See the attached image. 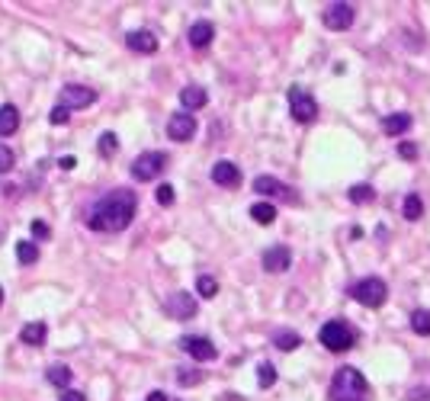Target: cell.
<instances>
[{
    "label": "cell",
    "instance_id": "cell-1",
    "mask_svg": "<svg viewBox=\"0 0 430 401\" xmlns=\"http://www.w3.org/2000/svg\"><path fill=\"white\" fill-rule=\"evenodd\" d=\"M138 199L132 189H109L106 196H100L87 212V228L100 231V235H116V231H126L135 219Z\"/></svg>",
    "mask_w": 430,
    "mask_h": 401
},
{
    "label": "cell",
    "instance_id": "cell-2",
    "mask_svg": "<svg viewBox=\"0 0 430 401\" xmlns=\"http://www.w3.org/2000/svg\"><path fill=\"white\" fill-rule=\"evenodd\" d=\"M328 398L331 401H370V382L363 379V372L356 366H340L331 379Z\"/></svg>",
    "mask_w": 430,
    "mask_h": 401
},
{
    "label": "cell",
    "instance_id": "cell-3",
    "mask_svg": "<svg viewBox=\"0 0 430 401\" xmlns=\"http://www.w3.org/2000/svg\"><path fill=\"white\" fill-rule=\"evenodd\" d=\"M318 344L325 350H331V353H344V350H350L356 344V331L347 325V321H328V325H321V331H318Z\"/></svg>",
    "mask_w": 430,
    "mask_h": 401
},
{
    "label": "cell",
    "instance_id": "cell-4",
    "mask_svg": "<svg viewBox=\"0 0 430 401\" xmlns=\"http://www.w3.org/2000/svg\"><path fill=\"white\" fill-rule=\"evenodd\" d=\"M350 295H354V302H360L363 308H382L385 299H389V286L379 276H366V280L350 286Z\"/></svg>",
    "mask_w": 430,
    "mask_h": 401
},
{
    "label": "cell",
    "instance_id": "cell-5",
    "mask_svg": "<svg viewBox=\"0 0 430 401\" xmlns=\"http://www.w3.org/2000/svg\"><path fill=\"white\" fill-rule=\"evenodd\" d=\"M289 113H293V119L299 122V125H309V122L318 119V103L315 97H311L305 87H289Z\"/></svg>",
    "mask_w": 430,
    "mask_h": 401
},
{
    "label": "cell",
    "instance_id": "cell-6",
    "mask_svg": "<svg viewBox=\"0 0 430 401\" xmlns=\"http://www.w3.org/2000/svg\"><path fill=\"white\" fill-rule=\"evenodd\" d=\"M164 167H167V154L164 151H145V154H138V158L132 161V177H135L138 183L158 180V177L164 174Z\"/></svg>",
    "mask_w": 430,
    "mask_h": 401
},
{
    "label": "cell",
    "instance_id": "cell-7",
    "mask_svg": "<svg viewBox=\"0 0 430 401\" xmlns=\"http://www.w3.org/2000/svg\"><path fill=\"white\" fill-rule=\"evenodd\" d=\"M354 20H356V7L354 4H328L325 7V13H321V23L328 26V29H334V32H344V29H350L354 26Z\"/></svg>",
    "mask_w": 430,
    "mask_h": 401
},
{
    "label": "cell",
    "instance_id": "cell-8",
    "mask_svg": "<svg viewBox=\"0 0 430 401\" xmlns=\"http://www.w3.org/2000/svg\"><path fill=\"white\" fill-rule=\"evenodd\" d=\"M180 347L187 350L193 360H199V363H212V360L219 356V347H215L209 337H203V334H187V337H180Z\"/></svg>",
    "mask_w": 430,
    "mask_h": 401
},
{
    "label": "cell",
    "instance_id": "cell-9",
    "mask_svg": "<svg viewBox=\"0 0 430 401\" xmlns=\"http://www.w3.org/2000/svg\"><path fill=\"white\" fill-rule=\"evenodd\" d=\"M97 103V90L93 87H83V83H68L65 90H61V107H68L71 113L74 109H87Z\"/></svg>",
    "mask_w": 430,
    "mask_h": 401
},
{
    "label": "cell",
    "instance_id": "cell-10",
    "mask_svg": "<svg viewBox=\"0 0 430 401\" xmlns=\"http://www.w3.org/2000/svg\"><path fill=\"white\" fill-rule=\"evenodd\" d=\"M196 295L183 292V289H177V292H170V299H167V311L174 315L177 321H189L193 315H196Z\"/></svg>",
    "mask_w": 430,
    "mask_h": 401
},
{
    "label": "cell",
    "instance_id": "cell-11",
    "mask_svg": "<svg viewBox=\"0 0 430 401\" xmlns=\"http://www.w3.org/2000/svg\"><path fill=\"white\" fill-rule=\"evenodd\" d=\"M260 264H264L267 273H286L289 266H293V250H289L286 244H273V247L264 250Z\"/></svg>",
    "mask_w": 430,
    "mask_h": 401
},
{
    "label": "cell",
    "instance_id": "cell-12",
    "mask_svg": "<svg viewBox=\"0 0 430 401\" xmlns=\"http://www.w3.org/2000/svg\"><path fill=\"white\" fill-rule=\"evenodd\" d=\"M212 183L225 189H238L241 186V167L231 164V161H215L212 164Z\"/></svg>",
    "mask_w": 430,
    "mask_h": 401
},
{
    "label": "cell",
    "instance_id": "cell-13",
    "mask_svg": "<svg viewBox=\"0 0 430 401\" xmlns=\"http://www.w3.org/2000/svg\"><path fill=\"white\" fill-rule=\"evenodd\" d=\"M196 135V119L187 113H177L170 116V122H167V138L170 142H189V138Z\"/></svg>",
    "mask_w": 430,
    "mask_h": 401
},
{
    "label": "cell",
    "instance_id": "cell-14",
    "mask_svg": "<svg viewBox=\"0 0 430 401\" xmlns=\"http://www.w3.org/2000/svg\"><path fill=\"white\" fill-rule=\"evenodd\" d=\"M126 46H128V52H135V55H154L158 52V36L152 29H132L126 36Z\"/></svg>",
    "mask_w": 430,
    "mask_h": 401
},
{
    "label": "cell",
    "instance_id": "cell-15",
    "mask_svg": "<svg viewBox=\"0 0 430 401\" xmlns=\"http://www.w3.org/2000/svg\"><path fill=\"white\" fill-rule=\"evenodd\" d=\"M254 193H260V196H276V199H289V203H295V196H293V189L286 186V183H279L276 177H257L254 180Z\"/></svg>",
    "mask_w": 430,
    "mask_h": 401
},
{
    "label": "cell",
    "instance_id": "cell-16",
    "mask_svg": "<svg viewBox=\"0 0 430 401\" xmlns=\"http://www.w3.org/2000/svg\"><path fill=\"white\" fill-rule=\"evenodd\" d=\"M187 39H189V46H193V48H206L212 39H215V26H212L209 20H199V23L189 26Z\"/></svg>",
    "mask_w": 430,
    "mask_h": 401
},
{
    "label": "cell",
    "instance_id": "cell-17",
    "mask_svg": "<svg viewBox=\"0 0 430 401\" xmlns=\"http://www.w3.org/2000/svg\"><path fill=\"white\" fill-rule=\"evenodd\" d=\"M48 337V325L46 321H29V325L20 331V341L26 344V347H42Z\"/></svg>",
    "mask_w": 430,
    "mask_h": 401
},
{
    "label": "cell",
    "instance_id": "cell-18",
    "mask_svg": "<svg viewBox=\"0 0 430 401\" xmlns=\"http://www.w3.org/2000/svg\"><path fill=\"white\" fill-rule=\"evenodd\" d=\"M16 129H20V109L13 103H4L0 107V138H10Z\"/></svg>",
    "mask_w": 430,
    "mask_h": 401
},
{
    "label": "cell",
    "instance_id": "cell-19",
    "mask_svg": "<svg viewBox=\"0 0 430 401\" xmlns=\"http://www.w3.org/2000/svg\"><path fill=\"white\" fill-rule=\"evenodd\" d=\"M408 129H411V116H408V113H392V116H382V132H385V135L398 138V135H405Z\"/></svg>",
    "mask_w": 430,
    "mask_h": 401
},
{
    "label": "cell",
    "instance_id": "cell-20",
    "mask_svg": "<svg viewBox=\"0 0 430 401\" xmlns=\"http://www.w3.org/2000/svg\"><path fill=\"white\" fill-rule=\"evenodd\" d=\"M180 103H183V109H203L209 103V93L203 87H196V83H189V87L180 90Z\"/></svg>",
    "mask_w": 430,
    "mask_h": 401
},
{
    "label": "cell",
    "instance_id": "cell-21",
    "mask_svg": "<svg viewBox=\"0 0 430 401\" xmlns=\"http://www.w3.org/2000/svg\"><path fill=\"white\" fill-rule=\"evenodd\" d=\"M273 347L283 350V353H293L295 347H302V337H299L293 327H279V331L273 334Z\"/></svg>",
    "mask_w": 430,
    "mask_h": 401
},
{
    "label": "cell",
    "instance_id": "cell-22",
    "mask_svg": "<svg viewBox=\"0 0 430 401\" xmlns=\"http://www.w3.org/2000/svg\"><path fill=\"white\" fill-rule=\"evenodd\" d=\"M71 376H74V372H71L65 363H55V366H48V369H46V379L52 382V386H58L61 392L71 386Z\"/></svg>",
    "mask_w": 430,
    "mask_h": 401
},
{
    "label": "cell",
    "instance_id": "cell-23",
    "mask_svg": "<svg viewBox=\"0 0 430 401\" xmlns=\"http://www.w3.org/2000/svg\"><path fill=\"white\" fill-rule=\"evenodd\" d=\"M401 215H405L408 222H417L424 219V199L417 196V193H408L405 203H401Z\"/></svg>",
    "mask_w": 430,
    "mask_h": 401
},
{
    "label": "cell",
    "instance_id": "cell-24",
    "mask_svg": "<svg viewBox=\"0 0 430 401\" xmlns=\"http://www.w3.org/2000/svg\"><path fill=\"white\" fill-rule=\"evenodd\" d=\"M250 219H254L257 225H273V219H276V205L273 203H254L250 205Z\"/></svg>",
    "mask_w": 430,
    "mask_h": 401
},
{
    "label": "cell",
    "instance_id": "cell-25",
    "mask_svg": "<svg viewBox=\"0 0 430 401\" xmlns=\"http://www.w3.org/2000/svg\"><path fill=\"white\" fill-rule=\"evenodd\" d=\"M411 331H415L417 337H430V308L411 311Z\"/></svg>",
    "mask_w": 430,
    "mask_h": 401
},
{
    "label": "cell",
    "instance_id": "cell-26",
    "mask_svg": "<svg viewBox=\"0 0 430 401\" xmlns=\"http://www.w3.org/2000/svg\"><path fill=\"white\" fill-rule=\"evenodd\" d=\"M350 203L354 205H366V203H372L376 199V189L370 186V183H356V186H350Z\"/></svg>",
    "mask_w": 430,
    "mask_h": 401
},
{
    "label": "cell",
    "instance_id": "cell-27",
    "mask_svg": "<svg viewBox=\"0 0 430 401\" xmlns=\"http://www.w3.org/2000/svg\"><path fill=\"white\" fill-rule=\"evenodd\" d=\"M16 260L26 266H32L39 260V244L36 241H20L16 244Z\"/></svg>",
    "mask_w": 430,
    "mask_h": 401
},
{
    "label": "cell",
    "instance_id": "cell-28",
    "mask_svg": "<svg viewBox=\"0 0 430 401\" xmlns=\"http://www.w3.org/2000/svg\"><path fill=\"white\" fill-rule=\"evenodd\" d=\"M196 292L203 295V299H215L219 295V283H215V276H196Z\"/></svg>",
    "mask_w": 430,
    "mask_h": 401
},
{
    "label": "cell",
    "instance_id": "cell-29",
    "mask_svg": "<svg viewBox=\"0 0 430 401\" xmlns=\"http://www.w3.org/2000/svg\"><path fill=\"white\" fill-rule=\"evenodd\" d=\"M257 382H260V388H273L276 386V369H273V363H260L257 366Z\"/></svg>",
    "mask_w": 430,
    "mask_h": 401
},
{
    "label": "cell",
    "instance_id": "cell-30",
    "mask_svg": "<svg viewBox=\"0 0 430 401\" xmlns=\"http://www.w3.org/2000/svg\"><path fill=\"white\" fill-rule=\"evenodd\" d=\"M116 148H119V138H116V132H103V135H100V154H103V158H113Z\"/></svg>",
    "mask_w": 430,
    "mask_h": 401
},
{
    "label": "cell",
    "instance_id": "cell-31",
    "mask_svg": "<svg viewBox=\"0 0 430 401\" xmlns=\"http://www.w3.org/2000/svg\"><path fill=\"white\" fill-rule=\"evenodd\" d=\"M154 199H158V205H174V199H177V189L170 186V183H161V186H158V193H154Z\"/></svg>",
    "mask_w": 430,
    "mask_h": 401
},
{
    "label": "cell",
    "instance_id": "cell-32",
    "mask_svg": "<svg viewBox=\"0 0 430 401\" xmlns=\"http://www.w3.org/2000/svg\"><path fill=\"white\" fill-rule=\"evenodd\" d=\"M48 122H52V125H68V122H71V109L58 103V107L48 113Z\"/></svg>",
    "mask_w": 430,
    "mask_h": 401
},
{
    "label": "cell",
    "instance_id": "cell-33",
    "mask_svg": "<svg viewBox=\"0 0 430 401\" xmlns=\"http://www.w3.org/2000/svg\"><path fill=\"white\" fill-rule=\"evenodd\" d=\"M13 164H16V154L10 151L7 144H0V174H10V170H13Z\"/></svg>",
    "mask_w": 430,
    "mask_h": 401
},
{
    "label": "cell",
    "instance_id": "cell-34",
    "mask_svg": "<svg viewBox=\"0 0 430 401\" xmlns=\"http://www.w3.org/2000/svg\"><path fill=\"white\" fill-rule=\"evenodd\" d=\"M177 382H180V386H199V382H203V372L177 369Z\"/></svg>",
    "mask_w": 430,
    "mask_h": 401
},
{
    "label": "cell",
    "instance_id": "cell-35",
    "mask_svg": "<svg viewBox=\"0 0 430 401\" xmlns=\"http://www.w3.org/2000/svg\"><path fill=\"white\" fill-rule=\"evenodd\" d=\"M32 238H36V241H42V238H52V228H48V222H42V219L32 222Z\"/></svg>",
    "mask_w": 430,
    "mask_h": 401
},
{
    "label": "cell",
    "instance_id": "cell-36",
    "mask_svg": "<svg viewBox=\"0 0 430 401\" xmlns=\"http://www.w3.org/2000/svg\"><path fill=\"white\" fill-rule=\"evenodd\" d=\"M408 401H430V388H427V386L408 388Z\"/></svg>",
    "mask_w": 430,
    "mask_h": 401
},
{
    "label": "cell",
    "instance_id": "cell-37",
    "mask_svg": "<svg viewBox=\"0 0 430 401\" xmlns=\"http://www.w3.org/2000/svg\"><path fill=\"white\" fill-rule=\"evenodd\" d=\"M398 158H405V161H417V144L401 142V144H398Z\"/></svg>",
    "mask_w": 430,
    "mask_h": 401
},
{
    "label": "cell",
    "instance_id": "cell-38",
    "mask_svg": "<svg viewBox=\"0 0 430 401\" xmlns=\"http://www.w3.org/2000/svg\"><path fill=\"white\" fill-rule=\"evenodd\" d=\"M58 401H87V395H83V392H77V388H65Z\"/></svg>",
    "mask_w": 430,
    "mask_h": 401
},
{
    "label": "cell",
    "instance_id": "cell-39",
    "mask_svg": "<svg viewBox=\"0 0 430 401\" xmlns=\"http://www.w3.org/2000/svg\"><path fill=\"white\" fill-rule=\"evenodd\" d=\"M58 167H61V170H74V167H77V158H74V154H68V158H61V161H58Z\"/></svg>",
    "mask_w": 430,
    "mask_h": 401
},
{
    "label": "cell",
    "instance_id": "cell-40",
    "mask_svg": "<svg viewBox=\"0 0 430 401\" xmlns=\"http://www.w3.org/2000/svg\"><path fill=\"white\" fill-rule=\"evenodd\" d=\"M145 401H167V395L161 392V388H154V392H148V398Z\"/></svg>",
    "mask_w": 430,
    "mask_h": 401
},
{
    "label": "cell",
    "instance_id": "cell-41",
    "mask_svg": "<svg viewBox=\"0 0 430 401\" xmlns=\"http://www.w3.org/2000/svg\"><path fill=\"white\" fill-rule=\"evenodd\" d=\"M0 305H4V286H0Z\"/></svg>",
    "mask_w": 430,
    "mask_h": 401
}]
</instances>
